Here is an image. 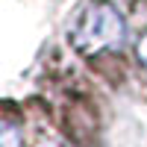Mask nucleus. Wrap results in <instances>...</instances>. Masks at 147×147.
<instances>
[{
  "label": "nucleus",
  "mask_w": 147,
  "mask_h": 147,
  "mask_svg": "<svg viewBox=\"0 0 147 147\" xmlns=\"http://www.w3.org/2000/svg\"><path fill=\"white\" fill-rule=\"evenodd\" d=\"M124 35H127L124 15L109 0H91L82 6V12L71 27V44L80 53L91 56V53L115 50L124 41Z\"/></svg>",
  "instance_id": "nucleus-1"
},
{
  "label": "nucleus",
  "mask_w": 147,
  "mask_h": 147,
  "mask_svg": "<svg viewBox=\"0 0 147 147\" xmlns=\"http://www.w3.org/2000/svg\"><path fill=\"white\" fill-rule=\"evenodd\" d=\"M0 147H21V129L12 121L0 124Z\"/></svg>",
  "instance_id": "nucleus-2"
},
{
  "label": "nucleus",
  "mask_w": 147,
  "mask_h": 147,
  "mask_svg": "<svg viewBox=\"0 0 147 147\" xmlns=\"http://www.w3.org/2000/svg\"><path fill=\"white\" fill-rule=\"evenodd\" d=\"M136 53H138V62L147 68V32H144L141 38H138V47H136Z\"/></svg>",
  "instance_id": "nucleus-3"
},
{
  "label": "nucleus",
  "mask_w": 147,
  "mask_h": 147,
  "mask_svg": "<svg viewBox=\"0 0 147 147\" xmlns=\"http://www.w3.org/2000/svg\"><path fill=\"white\" fill-rule=\"evenodd\" d=\"M38 147H59V144H56V141H41Z\"/></svg>",
  "instance_id": "nucleus-4"
}]
</instances>
